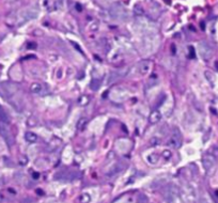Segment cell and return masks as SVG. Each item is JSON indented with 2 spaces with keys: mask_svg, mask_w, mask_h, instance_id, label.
Returning a JSON list of instances; mask_svg holds the SVG:
<instances>
[{
  "mask_svg": "<svg viewBox=\"0 0 218 203\" xmlns=\"http://www.w3.org/2000/svg\"><path fill=\"white\" fill-rule=\"evenodd\" d=\"M165 198L168 203H182L180 189L176 185H170L169 188H167L165 194Z\"/></svg>",
  "mask_w": 218,
  "mask_h": 203,
  "instance_id": "cell-1",
  "label": "cell"
},
{
  "mask_svg": "<svg viewBox=\"0 0 218 203\" xmlns=\"http://www.w3.org/2000/svg\"><path fill=\"white\" fill-rule=\"evenodd\" d=\"M109 14L114 19H125L127 18V11L121 4H113L109 9Z\"/></svg>",
  "mask_w": 218,
  "mask_h": 203,
  "instance_id": "cell-2",
  "label": "cell"
},
{
  "mask_svg": "<svg viewBox=\"0 0 218 203\" xmlns=\"http://www.w3.org/2000/svg\"><path fill=\"white\" fill-rule=\"evenodd\" d=\"M0 136L3 138V140L6 141V143L8 144L9 146H12L13 144H14V142H15L14 137H13L10 128L6 126V123L0 122Z\"/></svg>",
  "mask_w": 218,
  "mask_h": 203,
  "instance_id": "cell-3",
  "label": "cell"
},
{
  "mask_svg": "<svg viewBox=\"0 0 218 203\" xmlns=\"http://www.w3.org/2000/svg\"><path fill=\"white\" fill-rule=\"evenodd\" d=\"M80 176V174L76 171H71V170H62L59 173H57L55 175V179L62 181H73L75 179H78Z\"/></svg>",
  "mask_w": 218,
  "mask_h": 203,
  "instance_id": "cell-4",
  "label": "cell"
},
{
  "mask_svg": "<svg viewBox=\"0 0 218 203\" xmlns=\"http://www.w3.org/2000/svg\"><path fill=\"white\" fill-rule=\"evenodd\" d=\"M198 50H199V54L204 60H210L213 56V49L208 43L205 42H201L198 45Z\"/></svg>",
  "mask_w": 218,
  "mask_h": 203,
  "instance_id": "cell-5",
  "label": "cell"
},
{
  "mask_svg": "<svg viewBox=\"0 0 218 203\" xmlns=\"http://www.w3.org/2000/svg\"><path fill=\"white\" fill-rule=\"evenodd\" d=\"M216 165V157L213 154H205L202 157V166L206 172H210Z\"/></svg>",
  "mask_w": 218,
  "mask_h": 203,
  "instance_id": "cell-6",
  "label": "cell"
},
{
  "mask_svg": "<svg viewBox=\"0 0 218 203\" xmlns=\"http://www.w3.org/2000/svg\"><path fill=\"white\" fill-rule=\"evenodd\" d=\"M169 142L173 148H180L181 144H182V134H181L180 129L178 128L173 129Z\"/></svg>",
  "mask_w": 218,
  "mask_h": 203,
  "instance_id": "cell-7",
  "label": "cell"
},
{
  "mask_svg": "<svg viewBox=\"0 0 218 203\" xmlns=\"http://www.w3.org/2000/svg\"><path fill=\"white\" fill-rule=\"evenodd\" d=\"M152 65H153L152 62L148 61V60L140 62L139 65H138V72H139V74L141 75V76H144V75H146L151 71Z\"/></svg>",
  "mask_w": 218,
  "mask_h": 203,
  "instance_id": "cell-8",
  "label": "cell"
},
{
  "mask_svg": "<svg viewBox=\"0 0 218 203\" xmlns=\"http://www.w3.org/2000/svg\"><path fill=\"white\" fill-rule=\"evenodd\" d=\"M30 91L34 94H43V95L46 93L45 86H43L42 83H32L31 85H30Z\"/></svg>",
  "mask_w": 218,
  "mask_h": 203,
  "instance_id": "cell-9",
  "label": "cell"
},
{
  "mask_svg": "<svg viewBox=\"0 0 218 203\" xmlns=\"http://www.w3.org/2000/svg\"><path fill=\"white\" fill-rule=\"evenodd\" d=\"M60 143H61V139H59V138H57V137L51 138L50 141H49L48 144H47L46 150L49 151V152H53V151H55L56 149L59 146Z\"/></svg>",
  "mask_w": 218,
  "mask_h": 203,
  "instance_id": "cell-10",
  "label": "cell"
},
{
  "mask_svg": "<svg viewBox=\"0 0 218 203\" xmlns=\"http://www.w3.org/2000/svg\"><path fill=\"white\" fill-rule=\"evenodd\" d=\"M161 113L158 110H154V111L151 112L150 116H149V122H150L151 124H156V123H158L159 121H161Z\"/></svg>",
  "mask_w": 218,
  "mask_h": 203,
  "instance_id": "cell-11",
  "label": "cell"
},
{
  "mask_svg": "<svg viewBox=\"0 0 218 203\" xmlns=\"http://www.w3.org/2000/svg\"><path fill=\"white\" fill-rule=\"evenodd\" d=\"M25 139L27 140L28 142H30V143H34V142L38 141L39 137L36 134L32 133V131H27V133L25 134Z\"/></svg>",
  "mask_w": 218,
  "mask_h": 203,
  "instance_id": "cell-12",
  "label": "cell"
},
{
  "mask_svg": "<svg viewBox=\"0 0 218 203\" xmlns=\"http://www.w3.org/2000/svg\"><path fill=\"white\" fill-rule=\"evenodd\" d=\"M0 122L6 123V124H8V123L10 122V118H9L8 113L4 111V109L2 108L1 105H0Z\"/></svg>",
  "mask_w": 218,
  "mask_h": 203,
  "instance_id": "cell-13",
  "label": "cell"
},
{
  "mask_svg": "<svg viewBox=\"0 0 218 203\" xmlns=\"http://www.w3.org/2000/svg\"><path fill=\"white\" fill-rule=\"evenodd\" d=\"M88 124V119L87 118H80L78 121H77V124H76V127L78 131H83L86 128Z\"/></svg>",
  "mask_w": 218,
  "mask_h": 203,
  "instance_id": "cell-14",
  "label": "cell"
},
{
  "mask_svg": "<svg viewBox=\"0 0 218 203\" xmlns=\"http://www.w3.org/2000/svg\"><path fill=\"white\" fill-rule=\"evenodd\" d=\"M121 170H122V167H121V165L119 164V165H116V166H113L112 168H110V169L108 170V172L106 173V175L107 176H112V175H114V174L119 173Z\"/></svg>",
  "mask_w": 218,
  "mask_h": 203,
  "instance_id": "cell-15",
  "label": "cell"
},
{
  "mask_svg": "<svg viewBox=\"0 0 218 203\" xmlns=\"http://www.w3.org/2000/svg\"><path fill=\"white\" fill-rule=\"evenodd\" d=\"M90 201H91V197L89 194H83L78 197L79 203H90Z\"/></svg>",
  "mask_w": 218,
  "mask_h": 203,
  "instance_id": "cell-16",
  "label": "cell"
},
{
  "mask_svg": "<svg viewBox=\"0 0 218 203\" xmlns=\"http://www.w3.org/2000/svg\"><path fill=\"white\" fill-rule=\"evenodd\" d=\"M134 13H135V15H137V16H142V15L144 14V10L140 4H135V6H134Z\"/></svg>",
  "mask_w": 218,
  "mask_h": 203,
  "instance_id": "cell-17",
  "label": "cell"
},
{
  "mask_svg": "<svg viewBox=\"0 0 218 203\" xmlns=\"http://www.w3.org/2000/svg\"><path fill=\"white\" fill-rule=\"evenodd\" d=\"M158 158H159V156L157 154H155V153H153V154H150V155L146 156V161H148L150 164H153V165L158 161Z\"/></svg>",
  "mask_w": 218,
  "mask_h": 203,
  "instance_id": "cell-18",
  "label": "cell"
},
{
  "mask_svg": "<svg viewBox=\"0 0 218 203\" xmlns=\"http://www.w3.org/2000/svg\"><path fill=\"white\" fill-rule=\"evenodd\" d=\"M100 85H101V81L96 78H93L91 81V86H90V88H91L92 90H94V91H96V90L98 89V87H100Z\"/></svg>",
  "mask_w": 218,
  "mask_h": 203,
  "instance_id": "cell-19",
  "label": "cell"
},
{
  "mask_svg": "<svg viewBox=\"0 0 218 203\" xmlns=\"http://www.w3.org/2000/svg\"><path fill=\"white\" fill-rule=\"evenodd\" d=\"M89 102H90V100H89V98H88L87 95H81L80 98H79V100H78L79 105H81V106L88 105V103H89Z\"/></svg>",
  "mask_w": 218,
  "mask_h": 203,
  "instance_id": "cell-20",
  "label": "cell"
},
{
  "mask_svg": "<svg viewBox=\"0 0 218 203\" xmlns=\"http://www.w3.org/2000/svg\"><path fill=\"white\" fill-rule=\"evenodd\" d=\"M161 157L163 158H165L166 161H168V159L171 157V151L169 150H164L163 152H161Z\"/></svg>",
  "mask_w": 218,
  "mask_h": 203,
  "instance_id": "cell-21",
  "label": "cell"
},
{
  "mask_svg": "<svg viewBox=\"0 0 218 203\" xmlns=\"http://www.w3.org/2000/svg\"><path fill=\"white\" fill-rule=\"evenodd\" d=\"M149 202V199L146 195H140L137 199V203H148Z\"/></svg>",
  "mask_w": 218,
  "mask_h": 203,
  "instance_id": "cell-22",
  "label": "cell"
},
{
  "mask_svg": "<svg viewBox=\"0 0 218 203\" xmlns=\"http://www.w3.org/2000/svg\"><path fill=\"white\" fill-rule=\"evenodd\" d=\"M204 74H205V76H206V79H208L212 85H214V75H213L211 72H208V71H206Z\"/></svg>",
  "mask_w": 218,
  "mask_h": 203,
  "instance_id": "cell-23",
  "label": "cell"
},
{
  "mask_svg": "<svg viewBox=\"0 0 218 203\" xmlns=\"http://www.w3.org/2000/svg\"><path fill=\"white\" fill-rule=\"evenodd\" d=\"M27 123L29 126H35V125L38 124V120H36L35 118H30Z\"/></svg>",
  "mask_w": 218,
  "mask_h": 203,
  "instance_id": "cell-24",
  "label": "cell"
},
{
  "mask_svg": "<svg viewBox=\"0 0 218 203\" xmlns=\"http://www.w3.org/2000/svg\"><path fill=\"white\" fill-rule=\"evenodd\" d=\"M98 29V21H94L93 24H91V26H90V30H92V31H96Z\"/></svg>",
  "mask_w": 218,
  "mask_h": 203,
  "instance_id": "cell-25",
  "label": "cell"
},
{
  "mask_svg": "<svg viewBox=\"0 0 218 203\" xmlns=\"http://www.w3.org/2000/svg\"><path fill=\"white\" fill-rule=\"evenodd\" d=\"M114 157H116L114 153H113V152H109V153H108V156H107V161H108V159H109V161H112V159H114Z\"/></svg>",
  "mask_w": 218,
  "mask_h": 203,
  "instance_id": "cell-26",
  "label": "cell"
},
{
  "mask_svg": "<svg viewBox=\"0 0 218 203\" xmlns=\"http://www.w3.org/2000/svg\"><path fill=\"white\" fill-rule=\"evenodd\" d=\"M201 203H214V202H213L210 198H202Z\"/></svg>",
  "mask_w": 218,
  "mask_h": 203,
  "instance_id": "cell-27",
  "label": "cell"
},
{
  "mask_svg": "<svg viewBox=\"0 0 218 203\" xmlns=\"http://www.w3.org/2000/svg\"><path fill=\"white\" fill-rule=\"evenodd\" d=\"M33 176H34V179H35V180H38V178H39V173H34V174H33Z\"/></svg>",
  "mask_w": 218,
  "mask_h": 203,
  "instance_id": "cell-28",
  "label": "cell"
}]
</instances>
